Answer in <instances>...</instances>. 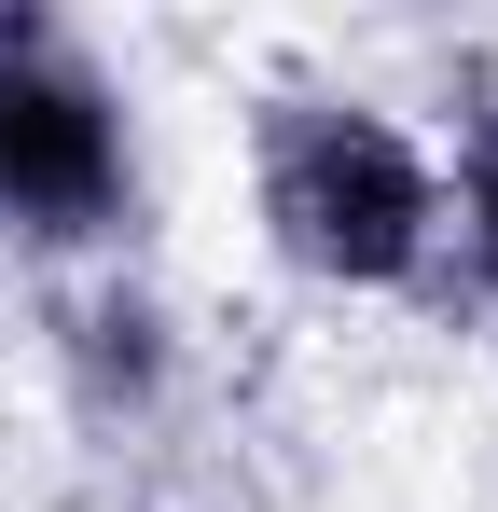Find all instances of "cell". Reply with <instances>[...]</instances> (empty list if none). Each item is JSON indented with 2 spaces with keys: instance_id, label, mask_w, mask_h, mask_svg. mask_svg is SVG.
<instances>
[{
  "instance_id": "3957f363",
  "label": "cell",
  "mask_w": 498,
  "mask_h": 512,
  "mask_svg": "<svg viewBox=\"0 0 498 512\" xmlns=\"http://www.w3.org/2000/svg\"><path fill=\"white\" fill-rule=\"evenodd\" d=\"M166 360H180V346H166V305L139 291V277H97V291L70 305V374H83L97 416H111V402L153 416V402H166Z\"/></svg>"
},
{
  "instance_id": "6da1fadb",
  "label": "cell",
  "mask_w": 498,
  "mask_h": 512,
  "mask_svg": "<svg viewBox=\"0 0 498 512\" xmlns=\"http://www.w3.org/2000/svg\"><path fill=\"white\" fill-rule=\"evenodd\" d=\"M249 208H263V250L319 291H415L443 263V153L388 97H346V84L263 97Z\"/></svg>"
},
{
  "instance_id": "277c9868",
  "label": "cell",
  "mask_w": 498,
  "mask_h": 512,
  "mask_svg": "<svg viewBox=\"0 0 498 512\" xmlns=\"http://www.w3.org/2000/svg\"><path fill=\"white\" fill-rule=\"evenodd\" d=\"M443 250L498 291V97L457 125V167H443Z\"/></svg>"
},
{
  "instance_id": "7a4b0ae2",
  "label": "cell",
  "mask_w": 498,
  "mask_h": 512,
  "mask_svg": "<svg viewBox=\"0 0 498 512\" xmlns=\"http://www.w3.org/2000/svg\"><path fill=\"white\" fill-rule=\"evenodd\" d=\"M139 222V111L70 14L0 0V236L42 263H97Z\"/></svg>"
}]
</instances>
